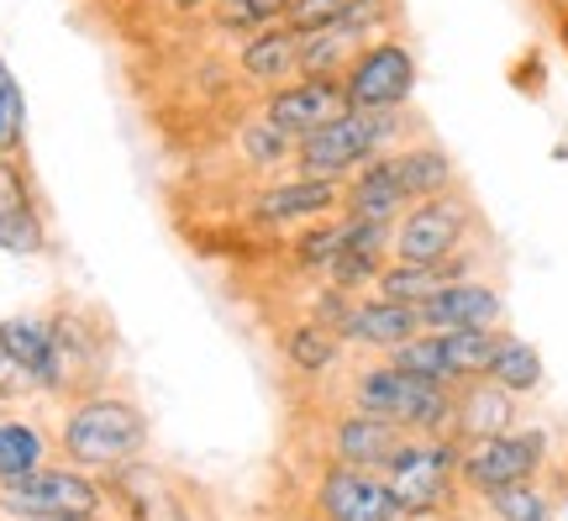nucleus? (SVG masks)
Returning a JSON list of instances; mask_svg holds the SVG:
<instances>
[{
    "label": "nucleus",
    "mask_w": 568,
    "mask_h": 521,
    "mask_svg": "<svg viewBox=\"0 0 568 521\" xmlns=\"http://www.w3.org/2000/svg\"><path fill=\"white\" fill-rule=\"evenodd\" d=\"M410 132V111H353L332 117L326 127H316L311 138L295 142V174H316V180H347L353 169H364L368 159H379L389 148H400V138Z\"/></svg>",
    "instance_id": "1"
},
{
    "label": "nucleus",
    "mask_w": 568,
    "mask_h": 521,
    "mask_svg": "<svg viewBox=\"0 0 568 521\" xmlns=\"http://www.w3.org/2000/svg\"><path fill=\"white\" fill-rule=\"evenodd\" d=\"M148 442V417L122 395H90L63 417V453L80 469H122Z\"/></svg>",
    "instance_id": "2"
},
{
    "label": "nucleus",
    "mask_w": 568,
    "mask_h": 521,
    "mask_svg": "<svg viewBox=\"0 0 568 521\" xmlns=\"http://www.w3.org/2000/svg\"><path fill=\"white\" fill-rule=\"evenodd\" d=\"M353 405L368 411V417L395 421V427H410V432H437V427L453 421V395H447V384L406 374V369H395V363L364 369L358 384H353Z\"/></svg>",
    "instance_id": "3"
},
{
    "label": "nucleus",
    "mask_w": 568,
    "mask_h": 521,
    "mask_svg": "<svg viewBox=\"0 0 568 521\" xmlns=\"http://www.w3.org/2000/svg\"><path fill=\"white\" fill-rule=\"evenodd\" d=\"M468 232H474V201L464 190H443V196H426V201H410L400 217H395V259L410 263H443L453 253L468 248Z\"/></svg>",
    "instance_id": "4"
},
{
    "label": "nucleus",
    "mask_w": 568,
    "mask_h": 521,
    "mask_svg": "<svg viewBox=\"0 0 568 521\" xmlns=\"http://www.w3.org/2000/svg\"><path fill=\"white\" fill-rule=\"evenodd\" d=\"M416 90V53L400 38L364 42L343 69V96L353 111H395Z\"/></svg>",
    "instance_id": "5"
},
{
    "label": "nucleus",
    "mask_w": 568,
    "mask_h": 521,
    "mask_svg": "<svg viewBox=\"0 0 568 521\" xmlns=\"http://www.w3.org/2000/svg\"><path fill=\"white\" fill-rule=\"evenodd\" d=\"M0 511L6 517H80L90 521L101 511V490L74 474V469H32V474H11L0 480Z\"/></svg>",
    "instance_id": "6"
},
{
    "label": "nucleus",
    "mask_w": 568,
    "mask_h": 521,
    "mask_svg": "<svg viewBox=\"0 0 568 521\" xmlns=\"http://www.w3.org/2000/svg\"><path fill=\"white\" fill-rule=\"evenodd\" d=\"M458 463H464L458 448H447V442H400L395 459L385 463V484L400 505V517L437 511L447 501V480H453Z\"/></svg>",
    "instance_id": "7"
},
{
    "label": "nucleus",
    "mask_w": 568,
    "mask_h": 521,
    "mask_svg": "<svg viewBox=\"0 0 568 521\" xmlns=\"http://www.w3.org/2000/svg\"><path fill=\"white\" fill-rule=\"evenodd\" d=\"M542 453H548V438H542V432H500V438L474 442L458 469H464V480L485 495V490H500V484L531 480Z\"/></svg>",
    "instance_id": "8"
},
{
    "label": "nucleus",
    "mask_w": 568,
    "mask_h": 521,
    "mask_svg": "<svg viewBox=\"0 0 568 521\" xmlns=\"http://www.w3.org/2000/svg\"><path fill=\"white\" fill-rule=\"evenodd\" d=\"M347 111V96H343V80H284L268 90L264 101V121H274L284 138H311L316 127H326L332 117Z\"/></svg>",
    "instance_id": "9"
},
{
    "label": "nucleus",
    "mask_w": 568,
    "mask_h": 521,
    "mask_svg": "<svg viewBox=\"0 0 568 521\" xmlns=\"http://www.w3.org/2000/svg\"><path fill=\"white\" fill-rule=\"evenodd\" d=\"M42 248H48V221H42L38 190L27 180V163L11 153L0 159V253L32 259Z\"/></svg>",
    "instance_id": "10"
},
{
    "label": "nucleus",
    "mask_w": 568,
    "mask_h": 521,
    "mask_svg": "<svg viewBox=\"0 0 568 521\" xmlns=\"http://www.w3.org/2000/svg\"><path fill=\"white\" fill-rule=\"evenodd\" d=\"M343 206V180H316V174H295V180L268 184L264 196L253 201V217L264 227H305L322 221Z\"/></svg>",
    "instance_id": "11"
},
{
    "label": "nucleus",
    "mask_w": 568,
    "mask_h": 521,
    "mask_svg": "<svg viewBox=\"0 0 568 521\" xmlns=\"http://www.w3.org/2000/svg\"><path fill=\"white\" fill-rule=\"evenodd\" d=\"M316 501H322L326 521H400V505L389 495V484L374 480L368 469H353V463L326 474Z\"/></svg>",
    "instance_id": "12"
},
{
    "label": "nucleus",
    "mask_w": 568,
    "mask_h": 521,
    "mask_svg": "<svg viewBox=\"0 0 568 521\" xmlns=\"http://www.w3.org/2000/svg\"><path fill=\"white\" fill-rule=\"evenodd\" d=\"M506 317V301L500 290L485 280H453L443 284L432 301H422V327L426 332H458V327H500Z\"/></svg>",
    "instance_id": "13"
},
{
    "label": "nucleus",
    "mask_w": 568,
    "mask_h": 521,
    "mask_svg": "<svg viewBox=\"0 0 568 521\" xmlns=\"http://www.w3.org/2000/svg\"><path fill=\"white\" fill-rule=\"evenodd\" d=\"M406 190H400V174H395V159L379 153L368 159L364 169H353L343 180V211L347 217H364V221H395L406 211Z\"/></svg>",
    "instance_id": "14"
},
{
    "label": "nucleus",
    "mask_w": 568,
    "mask_h": 521,
    "mask_svg": "<svg viewBox=\"0 0 568 521\" xmlns=\"http://www.w3.org/2000/svg\"><path fill=\"white\" fill-rule=\"evenodd\" d=\"M426 332L422 327V305L389 301V295H374V301H353V317L343 321V342H364V348H400L406 338Z\"/></svg>",
    "instance_id": "15"
},
{
    "label": "nucleus",
    "mask_w": 568,
    "mask_h": 521,
    "mask_svg": "<svg viewBox=\"0 0 568 521\" xmlns=\"http://www.w3.org/2000/svg\"><path fill=\"white\" fill-rule=\"evenodd\" d=\"M295 59H301V32L290 21H274V27H258L247 32L243 48H237V69H243L253 84H284L295 80Z\"/></svg>",
    "instance_id": "16"
},
{
    "label": "nucleus",
    "mask_w": 568,
    "mask_h": 521,
    "mask_svg": "<svg viewBox=\"0 0 568 521\" xmlns=\"http://www.w3.org/2000/svg\"><path fill=\"white\" fill-rule=\"evenodd\" d=\"M389 159H395V174H400V190H406V201H426V196H443L458 184V163L447 153L443 142H400V148H389Z\"/></svg>",
    "instance_id": "17"
},
{
    "label": "nucleus",
    "mask_w": 568,
    "mask_h": 521,
    "mask_svg": "<svg viewBox=\"0 0 568 521\" xmlns=\"http://www.w3.org/2000/svg\"><path fill=\"white\" fill-rule=\"evenodd\" d=\"M453 417H458V427H464L474 442L500 438V432H510V421H516V395H510L506 384H495L489 374H479V380L453 401Z\"/></svg>",
    "instance_id": "18"
},
{
    "label": "nucleus",
    "mask_w": 568,
    "mask_h": 521,
    "mask_svg": "<svg viewBox=\"0 0 568 521\" xmlns=\"http://www.w3.org/2000/svg\"><path fill=\"white\" fill-rule=\"evenodd\" d=\"M332 448H337V459L353 463V469H385V463L395 459V448H400V427L385 417L358 411V417H347L343 427H337Z\"/></svg>",
    "instance_id": "19"
},
{
    "label": "nucleus",
    "mask_w": 568,
    "mask_h": 521,
    "mask_svg": "<svg viewBox=\"0 0 568 521\" xmlns=\"http://www.w3.org/2000/svg\"><path fill=\"white\" fill-rule=\"evenodd\" d=\"M358 48H364V42L343 38V32H326V27L301 32V59H295V74H301V80H343V69L353 63Z\"/></svg>",
    "instance_id": "20"
},
{
    "label": "nucleus",
    "mask_w": 568,
    "mask_h": 521,
    "mask_svg": "<svg viewBox=\"0 0 568 521\" xmlns=\"http://www.w3.org/2000/svg\"><path fill=\"white\" fill-rule=\"evenodd\" d=\"M443 348H447V374L453 380H479L495 363L500 332L495 327H458V332H443Z\"/></svg>",
    "instance_id": "21"
},
{
    "label": "nucleus",
    "mask_w": 568,
    "mask_h": 521,
    "mask_svg": "<svg viewBox=\"0 0 568 521\" xmlns=\"http://www.w3.org/2000/svg\"><path fill=\"white\" fill-rule=\"evenodd\" d=\"M343 353V338L326 327V321H301V327H290V338H284V359L295 363L301 374H322L332 369Z\"/></svg>",
    "instance_id": "22"
},
{
    "label": "nucleus",
    "mask_w": 568,
    "mask_h": 521,
    "mask_svg": "<svg viewBox=\"0 0 568 521\" xmlns=\"http://www.w3.org/2000/svg\"><path fill=\"white\" fill-rule=\"evenodd\" d=\"M489 380L506 384L510 395H527L542 384V353L521 338H506L500 332V348H495V363H489Z\"/></svg>",
    "instance_id": "23"
},
{
    "label": "nucleus",
    "mask_w": 568,
    "mask_h": 521,
    "mask_svg": "<svg viewBox=\"0 0 568 521\" xmlns=\"http://www.w3.org/2000/svg\"><path fill=\"white\" fill-rule=\"evenodd\" d=\"M295 0H211V27L216 32H258L290 17Z\"/></svg>",
    "instance_id": "24"
},
{
    "label": "nucleus",
    "mask_w": 568,
    "mask_h": 521,
    "mask_svg": "<svg viewBox=\"0 0 568 521\" xmlns=\"http://www.w3.org/2000/svg\"><path fill=\"white\" fill-rule=\"evenodd\" d=\"M42 453H48V442H42L38 427H27V421H0V480L42 469Z\"/></svg>",
    "instance_id": "25"
},
{
    "label": "nucleus",
    "mask_w": 568,
    "mask_h": 521,
    "mask_svg": "<svg viewBox=\"0 0 568 521\" xmlns=\"http://www.w3.org/2000/svg\"><path fill=\"white\" fill-rule=\"evenodd\" d=\"M389 363H395V369H406V374H422V380L453 384V374H447L443 332H416V338H406L400 348H389Z\"/></svg>",
    "instance_id": "26"
},
{
    "label": "nucleus",
    "mask_w": 568,
    "mask_h": 521,
    "mask_svg": "<svg viewBox=\"0 0 568 521\" xmlns=\"http://www.w3.org/2000/svg\"><path fill=\"white\" fill-rule=\"evenodd\" d=\"M485 501H489V511H495L500 521H548V495H542L531 480L485 490Z\"/></svg>",
    "instance_id": "27"
},
{
    "label": "nucleus",
    "mask_w": 568,
    "mask_h": 521,
    "mask_svg": "<svg viewBox=\"0 0 568 521\" xmlns=\"http://www.w3.org/2000/svg\"><path fill=\"white\" fill-rule=\"evenodd\" d=\"M21 142H27V101H21L11 69L0 63V159L21 153Z\"/></svg>",
    "instance_id": "28"
},
{
    "label": "nucleus",
    "mask_w": 568,
    "mask_h": 521,
    "mask_svg": "<svg viewBox=\"0 0 568 521\" xmlns=\"http://www.w3.org/2000/svg\"><path fill=\"white\" fill-rule=\"evenodd\" d=\"M347 6H353V0H295V6H290V27H295V32H316V27H326V21H337L347 11Z\"/></svg>",
    "instance_id": "29"
},
{
    "label": "nucleus",
    "mask_w": 568,
    "mask_h": 521,
    "mask_svg": "<svg viewBox=\"0 0 568 521\" xmlns=\"http://www.w3.org/2000/svg\"><path fill=\"white\" fill-rule=\"evenodd\" d=\"M11 390H32V384H27V374H21V363L11 359V348L0 342V395H11Z\"/></svg>",
    "instance_id": "30"
},
{
    "label": "nucleus",
    "mask_w": 568,
    "mask_h": 521,
    "mask_svg": "<svg viewBox=\"0 0 568 521\" xmlns=\"http://www.w3.org/2000/svg\"><path fill=\"white\" fill-rule=\"evenodd\" d=\"M174 11H201V6H211V0H169Z\"/></svg>",
    "instance_id": "31"
},
{
    "label": "nucleus",
    "mask_w": 568,
    "mask_h": 521,
    "mask_svg": "<svg viewBox=\"0 0 568 521\" xmlns=\"http://www.w3.org/2000/svg\"><path fill=\"white\" fill-rule=\"evenodd\" d=\"M27 521H80V517H27Z\"/></svg>",
    "instance_id": "32"
},
{
    "label": "nucleus",
    "mask_w": 568,
    "mask_h": 521,
    "mask_svg": "<svg viewBox=\"0 0 568 521\" xmlns=\"http://www.w3.org/2000/svg\"><path fill=\"white\" fill-rule=\"evenodd\" d=\"M558 32H564V48H568V17H564V21H558Z\"/></svg>",
    "instance_id": "33"
}]
</instances>
